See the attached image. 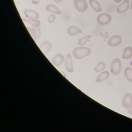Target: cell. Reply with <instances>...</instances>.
I'll list each match as a JSON object with an SVG mask.
<instances>
[{
    "label": "cell",
    "mask_w": 132,
    "mask_h": 132,
    "mask_svg": "<svg viewBox=\"0 0 132 132\" xmlns=\"http://www.w3.org/2000/svg\"><path fill=\"white\" fill-rule=\"evenodd\" d=\"M74 4L76 10L80 13L85 12L88 8V4L85 0H75Z\"/></svg>",
    "instance_id": "3"
},
{
    "label": "cell",
    "mask_w": 132,
    "mask_h": 132,
    "mask_svg": "<svg viewBox=\"0 0 132 132\" xmlns=\"http://www.w3.org/2000/svg\"><path fill=\"white\" fill-rule=\"evenodd\" d=\"M105 64L103 62H100L95 67L94 71L96 72H100L105 69Z\"/></svg>",
    "instance_id": "20"
},
{
    "label": "cell",
    "mask_w": 132,
    "mask_h": 132,
    "mask_svg": "<svg viewBox=\"0 0 132 132\" xmlns=\"http://www.w3.org/2000/svg\"><path fill=\"white\" fill-rule=\"evenodd\" d=\"M64 61V56L62 54H58L55 55L52 60V63L56 67L61 65Z\"/></svg>",
    "instance_id": "7"
},
{
    "label": "cell",
    "mask_w": 132,
    "mask_h": 132,
    "mask_svg": "<svg viewBox=\"0 0 132 132\" xmlns=\"http://www.w3.org/2000/svg\"><path fill=\"white\" fill-rule=\"evenodd\" d=\"M52 46L51 42H44L41 43L39 46L40 49L45 55H47L51 51Z\"/></svg>",
    "instance_id": "9"
},
{
    "label": "cell",
    "mask_w": 132,
    "mask_h": 132,
    "mask_svg": "<svg viewBox=\"0 0 132 132\" xmlns=\"http://www.w3.org/2000/svg\"><path fill=\"white\" fill-rule=\"evenodd\" d=\"M121 62L120 59L116 58L113 59L110 65V70L112 74L117 75H119L121 71Z\"/></svg>",
    "instance_id": "2"
},
{
    "label": "cell",
    "mask_w": 132,
    "mask_h": 132,
    "mask_svg": "<svg viewBox=\"0 0 132 132\" xmlns=\"http://www.w3.org/2000/svg\"><path fill=\"white\" fill-rule=\"evenodd\" d=\"M27 29L31 37L34 39H38L40 37V29L39 28L27 27Z\"/></svg>",
    "instance_id": "11"
},
{
    "label": "cell",
    "mask_w": 132,
    "mask_h": 132,
    "mask_svg": "<svg viewBox=\"0 0 132 132\" xmlns=\"http://www.w3.org/2000/svg\"><path fill=\"white\" fill-rule=\"evenodd\" d=\"M122 38L120 36L116 35L110 38L108 42V45L111 47H116L121 44Z\"/></svg>",
    "instance_id": "8"
},
{
    "label": "cell",
    "mask_w": 132,
    "mask_h": 132,
    "mask_svg": "<svg viewBox=\"0 0 132 132\" xmlns=\"http://www.w3.org/2000/svg\"><path fill=\"white\" fill-rule=\"evenodd\" d=\"M67 33L70 36H73L82 33V31L80 29L74 26H71L67 29Z\"/></svg>",
    "instance_id": "13"
},
{
    "label": "cell",
    "mask_w": 132,
    "mask_h": 132,
    "mask_svg": "<svg viewBox=\"0 0 132 132\" xmlns=\"http://www.w3.org/2000/svg\"><path fill=\"white\" fill-rule=\"evenodd\" d=\"M31 2L34 5H37V4H38L39 3V1H37V0H32Z\"/></svg>",
    "instance_id": "24"
},
{
    "label": "cell",
    "mask_w": 132,
    "mask_h": 132,
    "mask_svg": "<svg viewBox=\"0 0 132 132\" xmlns=\"http://www.w3.org/2000/svg\"><path fill=\"white\" fill-rule=\"evenodd\" d=\"M110 76V73L108 71H105L100 73L96 78V82H100L105 81Z\"/></svg>",
    "instance_id": "16"
},
{
    "label": "cell",
    "mask_w": 132,
    "mask_h": 132,
    "mask_svg": "<svg viewBox=\"0 0 132 132\" xmlns=\"http://www.w3.org/2000/svg\"><path fill=\"white\" fill-rule=\"evenodd\" d=\"M130 9H131V10H132V7H130Z\"/></svg>",
    "instance_id": "29"
},
{
    "label": "cell",
    "mask_w": 132,
    "mask_h": 132,
    "mask_svg": "<svg viewBox=\"0 0 132 132\" xmlns=\"http://www.w3.org/2000/svg\"><path fill=\"white\" fill-rule=\"evenodd\" d=\"M124 75L128 81L132 82V69L131 68H126L124 71Z\"/></svg>",
    "instance_id": "19"
},
{
    "label": "cell",
    "mask_w": 132,
    "mask_h": 132,
    "mask_svg": "<svg viewBox=\"0 0 132 132\" xmlns=\"http://www.w3.org/2000/svg\"><path fill=\"white\" fill-rule=\"evenodd\" d=\"M112 17L109 14L107 13H102L97 17V22L101 25H105L108 24L111 22Z\"/></svg>",
    "instance_id": "4"
},
{
    "label": "cell",
    "mask_w": 132,
    "mask_h": 132,
    "mask_svg": "<svg viewBox=\"0 0 132 132\" xmlns=\"http://www.w3.org/2000/svg\"><path fill=\"white\" fill-rule=\"evenodd\" d=\"M129 8V0H124V1L117 7V11L119 13H122L128 10Z\"/></svg>",
    "instance_id": "12"
},
{
    "label": "cell",
    "mask_w": 132,
    "mask_h": 132,
    "mask_svg": "<svg viewBox=\"0 0 132 132\" xmlns=\"http://www.w3.org/2000/svg\"><path fill=\"white\" fill-rule=\"evenodd\" d=\"M91 35H89L88 36L80 38L78 42L79 45H80V46H83V45H85L88 41V40L91 38Z\"/></svg>",
    "instance_id": "21"
},
{
    "label": "cell",
    "mask_w": 132,
    "mask_h": 132,
    "mask_svg": "<svg viewBox=\"0 0 132 132\" xmlns=\"http://www.w3.org/2000/svg\"><path fill=\"white\" fill-rule=\"evenodd\" d=\"M100 35L103 37L105 38H108V33L106 32L105 34H103L102 32H101L100 33Z\"/></svg>",
    "instance_id": "23"
},
{
    "label": "cell",
    "mask_w": 132,
    "mask_h": 132,
    "mask_svg": "<svg viewBox=\"0 0 132 132\" xmlns=\"http://www.w3.org/2000/svg\"><path fill=\"white\" fill-rule=\"evenodd\" d=\"M23 21L30 24L32 27L34 28H38L41 25V22L37 19H27L23 18Z\"/></svg>",
    "instance_id": "18"
},
{
    "label": "cell",
    "mask_w": 132,
    "mask_h": 132,
    "mask_svg": "<svg viewBox=\"0 0 132 132\" xmlns=\"http://www.w3.org/2000/svg\"><path fill=\"white\" fill-rule=\"evenodd\" d=\"M72 57L70 54H68L66 56L65 62V69L68 72L72 73L74 71Z\"/></svg>",
    "instance_id": "6"
},
{
    "label": "cell",
    "mask_w": 132,
    "mask_h": 132,
    "mask_svg": "<svg viewBox=\"0 0 132 132\" xmlns=\"http://www.w3.org/2000/svg\"><path fill=\"white\" fill-rule=\"evenodd\" d=\"M62 0H54L55 2L56 3H60L62 1Z\"/></svg>",
    "instance_id": "26"
},
{
    "label": "cell",
    "mask_w": 132,
    "mask_h": 132,
    "mask_svg": "<svg viewBox=\"0 0 132 132\" xmlns=\"http://www.w3.org/2000/svg\"><path fill=\"white\" fill-rule=\"evenodd\" d=\"M24 14L28 19H38L39 14L35 11L28 9L24 11Z\"/></svg>",
    "instance_id": "10"
},
{
    "label": "cell",
    "mask_w": 132,
    "mask_h": 132,
    "mask_svg": "<svg viewBox=\"0 0 132 132\" xmlns=\"http://www.w3.org/2000/svg\"><path fill=\"white\" fill-rule=\"evenodd\" d=\"M45 9L47 11L55 14L57 15H60L61 14L62 12L56 6L53 4H49L47 5L45 7Z\"/></svg>",
    "instance_id": "15"
},
{
    "label": "cell",
    "mask_w": 132,
    "mask_h": 132,
    "mask_svg": "<svg viewBox=\"0 0 132 132\" xmlns=\"http://www.w3.org/2000/svg\"><path fill=\"white\" fill-rule=\"evenodd\" d=\"M56 19V16L54 14H52L50 15L48 18V21L49 23H52L55 21Z\"/></svg>",
    "instance_id": "22"
},
{
    "label": "cell",
    "mask_w": 132,
    "mask_h": 132,
    "mask_svg": "<svg viewBox=\"0 0 132 132\" xmlns=\"http://www.w3.org/2000/svg\"><path fill=\"white\" fill-rule=\"evenodd\" d=\"M122 0H114V1H115L116 3H119L121 2Z\"/></svg>",
    "instance_id": "27"
},
{
    "label": "cell",
    "mask_w": 132,
    "mask_h": 132,
    "mask_svg": "<svg viewBox=\"0 0 132 132\" xmlns=\"http://www.w3.org/2000/svg\"><path fill=\"white\" fill-rule=\"evenodd\" d=\"M91 49L86 47H78L73 50L72 54L75 59L80 60L87 56L91 54Z\"/></svg>",
    "instance_id": "1"
},
{
    "label": "cell",
    "mask_w": 132,
    "mask_h": 132,
    "mask_svg": "<svg viewBox=\"0 0 132 132\" xmlns=\"http://www.w3.org/2000/svg\"><path fill=\"white\" fill-rule=\"evenodd\" d=\"M132 57V48L130 46L127 47L124 49L123 53L122 58L123 59H127Z\"/></svg>",
    "instance_id": "17"
},
{
    "label": "cell",
    "mask_w": 132,
    "mask_h": 132,
    "mask_svg": "<svg viewBox=\"0 0 132 132\" xmlns=\"http://www.w3.org/2000/svg\"><path fill=\"white\" fill-rule=\"evenodd\" d=\"M128 112L129 113V114L132 115V107L131 109H128Z\"/></svg>",
    "instance_id": "25"
},
{
    "label": "cell",
    "mask_w": 132,
    "mask_h": 132,
    "mask_svg": "<svg viewBox=\"0 0 132 132\" xmlns=\"http://www.w3.org/2000/svg\"><path fill=\"white\" fill-rule=\"evenodd\" d=\"M89 3L91 7L95 11L100 12L102 10L100 4L96 0H89Z\"/></svg>",
    "instance_id": "14"
},
{
    "label": "cell",
    "mask_w": 132,
    "mask_h": 132,
    "mask_svg": "<svg viewBox=\"0 0 132 132\" xmlns=\"http://www.w3.org/2000/svg\"><path fill=\"white\" fill-rule=\"evenodd\" d=\"M122 105L125 109H129L132 107V96L129 93H127L123 96L122 100Z\"/></svg>",
    "instance_id": "5"
},
{
    "label": "cell",
    "mask_w": 132,
    "mask_h": 132,
    "mask_svg": "<svg viewBox=\"0 0 132 132\" xmlns=\"http://www.w3.org/2000/svg\"><path fill=\"white\" fill-rule=\"evenodd\" d=\"M131 7H132V3H131Z\"/></svg>",
    "instance_id": "28"
}]
</instances>
